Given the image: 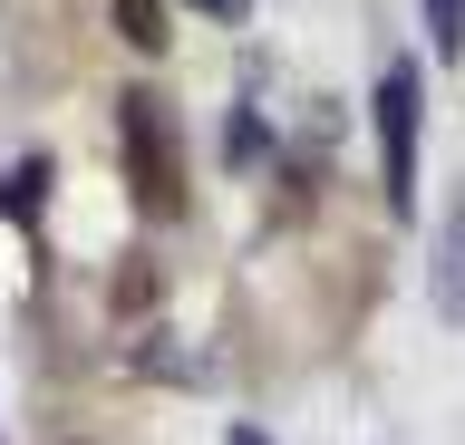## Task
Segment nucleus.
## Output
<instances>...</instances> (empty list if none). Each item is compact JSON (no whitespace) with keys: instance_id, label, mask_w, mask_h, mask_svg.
Instances as JSON below:
<instances>
[{"instance_id":"6","label":"nucleus","mask_w":465,"mask_h":445,"mask_svg":"<svg viewBox=\"0 0 465 445\" xmlns=\"http://www.w3.org/2000/svg\"><path fill=\"white\" fill-rule=\"evenodd\" d=\"M184 10H203V20H242L252 0H184Z\"/></svg>"},{"instance_id":"4","label":"nucleus","mask_w":465,"mask_h":445,"mask_svg":"<svg viewBox=\"0 0 465 445\" xmlns=\"http://www.w3.org/2000/svg\"><path fill=\"white\" fill-rule=\"evenodd\" d=\"M427 10V39H436V59H456L465 49V0H417Z\"/></svg>"},{"instance_id":"2","label":"nucleus","mask_w":465,"mask_h":445,"mask_svg":"<svg viewBox=\"0 0 465 445\" xmlns=\"http://www.w3.org/2000/svg\"><path fill=\"white\" fill-rule=\"evenodd\" d=\"M369 117H378V194L388 204H417V126H427V78L407 59L378 68V97H369Z\"/></svg>"},{"instance_id":"1","label":"nucleus","mask_w":465,"mask_h":445,"mask_svg":"<svg viewBox=\"0 0 465 445\" xmlns=\"http://www.w3.org/2000/svg\"><path fill=\"white\" fill-rule=\"evenodd\" d=\"M116 155H126L136 213H145V223H174V213H184V136H174V107L155 88L116 97Z\"/></svg>"},{"instance_id":"3","label":"nucleus","mask_w":465,"mask_h":445,"mask_svg":"<svg viewBox=\"0 0 465 445\" xmlns=\"http://www.w3.org/2000/svg\"><path fill=\"white\" fill-rule=\"evenodd\" d=\"M116 30H126V39H136V49H145V59H155V49H165V0H116Z\"/></svg>"},{"instance_id":"7","label":"nucleus","mask_w":465,"mask_h":445,"mask_svg":"<svg viewBox=\"0 0 465 445\" xmlns=\"http://www.w3.org/2000/svg\"><path fill=\"white\" fill-rule=\"evenodd\" d=\"M232 445H272V436H262V426H232Z\"/></svg>"},{"instance_id":"5","label":"nucleus","mask_w":465,"mask_h":445,"mask_svg":"<svg viewBox=\"0 0 465 445\" xmlns=\"http://www.w3.org/2000/svg\"><path fill=\"white\" fill-rule=\"evenodd\" d=\"M39 184H49V165H20V175H0V213H39Z\"/></svg>"}]
</instances>
